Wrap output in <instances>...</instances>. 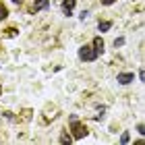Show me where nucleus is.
Listing matches in <instances>:
<instances>
[{
  "instance_id": "nucleus-11",
  "label": "nucleus",
  "mask_w": 145,
  "mask_h": 145,
  "mask_svg": "<svg viewBox=\"0 0 145 145\" xmlns=\"http://www.w3.org/2000/svg\"><path fill=\"white\" fill-rule=\"evenodd\" d=\"M139 79L145 83V67H141V71H139Z\"/></svg>"
},
{
  "instance_id": "nucleus-15",
  "label": "nucleus",
  "mask_w": 145,
  "mask_h": 145,
  "mask_svg": "<svg viewBox=\"0 0 145 145\" xmlns=\"http://www.w3.org/2000/svg\"><path fill=\"white\" fill-rule=\"evenodd\" d=\"M87 17H89V10H83V12H81V19L85 21V19H87Z\"/></svg>"
},
{
  "instance_id": "nucleus-17",
  "label": "nucleus",
  "mask_w": 145,
  "mask_h": 145,
  "mask_svg": "<svg viewBox=\"0 0 145 145\" xmlns=\"http://www.w3.org/2000/svg\"><path fill=\"white\" fill-rule=\"evenodd\" d=\"M0 91H2V89H0Z\"/></svg>"
},
{
  "instance_id": "nucleus-2",
  "label": "nucleus",
  "mask_w": 145,
  "mask_h": 145,
  "mask_svg": "<svg viewBox=\"0 0 145 145\" xmlns=\"http://www.w3.org/2000/svg\"><path fill=\"white\" fill-rule=\"evenodd\" d=\"M72 137L75 139H83L85 135H87V127H83V124H79V120H72Z\"/></svg>"
},
{
  "instance_id": "nucleus-9",
  "label": "nucleus",
  "mask_w": 145,
  "mask_h": 145,
  "mask_svg": "<svg viewBox=\"0 0 145 145\" xmlns=\"http://www.w3.org/2000/svg\"><path fill=\"white\" fill-rule=\"evenodd\" d=\"M71 141H72V139H71L67 133H62V135H60V143H71Z\"/></svg>"
},
{
  "instance_id": "nucleus-1",
  "label": "nucleus",
  "mask_w": 145,
  "mask_h": 145,
  "mask_svg": "<svg viewBox=\"0 0 145 145\" xmlns=\"http://www.w3.org/2000/svg\"><path fill=\"white\" fill-rule=\"evenodd\" d=\"M97 56H100V52H97L93 46H81V48H79V58H81L83 62H93Z\"/></svg>"
},
{
  "instance_id": "nucleus-5",
  "label": "nucleus",
  "mask_w": 145,
  "mask_h": 145,
  "mask_svg": "<svg viewBox=\"0 0 145 145\" xmlns=\"http://www.w3.org/2000/svg\"><path fill=\"white\" fill-rule=\"evenodd\" d=\"M50 6V0H35L33 2V12H37V10H46Z\"/></svg>"
},
{
  "instance_id": "nucleus-6",
  "label": "nucleus",
  "mask_w": 145,
  "mask_h": 145,
  "mask_svg": "<svg viewBox=\"0 0 145 145\" xmlns=\"http://www.w3.org/2000/svg\"><path fill=\"white\" fill-rule=\"evenodd\" d=\"M93 48H95L97 52H104V39H102V37H95V39H93Z\"/></svg>"
},
{
  "instance_id": "nucleus-3",
  "label": "nucleus",
  "mask_w": 145,
  "mask_h": 145,
  "mask_svg": "<svg viewBox=\"0 0 145 145\" xmlns=\"http://www.w3.org/2000/svg\"><path fill=\"white\" fill-rule=\"evenodd\" d=\"M75 4H77V0H62V12L67 17L72 15V8H75Z\"/></svg>"
},
{
  "instance_id": "nucleus-7",
  "label": "nucleus",
  "mask_w": 145,
  "mask_h": 145,
  "mask_svg": "<svg viewBox=\"0 0 145 145\" xmlns=\"http://www.w3.org/2000/svg\"><path fill=\"white\" fill-rule=\"evenodd\" d=\"M110 27H112L110 21H100V23H97V29H100V31H108Z\"/></svg>"
},
{
  "instance_id": "nucleus-12",
  "label": "nucleus",
  "mask_w": 145,
  "mask_h": 145,
  "mask_svg": "<svg viewBox=\"0 0 145 145\" xmlns=\"http://www.w3.org/2000/svg\"><path fill=\"white\" fill-rule=\"evenodd\" d=\"M122 44H124V37H118L116 42H114V46H116V48H118V46H122Z\"/></svg>"
},
{
  "instance_id": "nucleus-14",
  "label": "nucleus",
  "mask_w": 145,
  "mask_h": 145,
  "mask_svg": "<svg viewBox=\"0 0 145 145\" xmlns=\"http://www.w3.org/2000/svg\"><path fill=\"white\" fill-rule=\"evenodd\" d=\"M137 131H139L141 135H145V124H139V127H137Z\"/></svg>"
},
{
  "instance_id": "nucleus-16",
  "label": "nucleus",
  "mask_w": 145,
  "mask_h": 145,
  "mask_svg": "<svg viewBox=\"0 0 145 145\" xmlns=\"http://www.w3.org/2000/svg\"><path fill=\"white\" fill-rule=\"evenodd\" d=\"M12 2H15V4H21V2H23V0H12Z\"/></svg>"
},
{
  "instance_id": "nucleus-13",
  "label": "nucleus",
  "mask_w": 145,
  "mask_h": 145,
  "mask_svg": "<svg viewBox=\"0 0 145 145\" xmlns=\"http://www.w3.org/2000/svg\"><path fill=\"white\" fill-rule=\"evenodd\" d=\"M100 2H102V4H106V6H110V4H114L116 0H100Z\"/></svg>"
},
{
  "instance_id": "nucleus-10",
  "label": "nucleus",
  "mask_w": 145,
  "mask_h": 145,
  "mask_svg": "<svg viewBox=\"0 0 145 145\" xmlns=\"http://www.w3.org/2000/svg\"><path fill=\"white\" fill-rule=\"evenodd\" d=\"M129 139H131L129 133H122V135H120V143H129Z\"/></svg>"
},
{
  "instance_id": "nucleus-8",
  "label": "nucleus",
  "mask_w": 145,
  "mask_h": 145,
  "mask_svg": "<svg viewBox=\"0 0 145 145\" xmlns=\"http://www.w3.org/2000/svg\"><path fill=\"white\" fill-rule=\"evenodd\" d=\"M6 17H8V10H6L4 4H0V21H4Z\"/></svg>"
},
{
  "instance_id": "nucleus-4",
  "label": "nucleus",
  "mask_w": 145,
  "mask_h": 145,
  "mask_svg": "<svg viewBox=\"0 0 145 145\" xmlns=\"http://www.w3.org/2000/svg\"><path fill=\"white\" fill-rule=\"evenodd\" d=\"M131 81H135L133 72H118V83H120V85H129Z\"/></svg>"
}]
</instances>
